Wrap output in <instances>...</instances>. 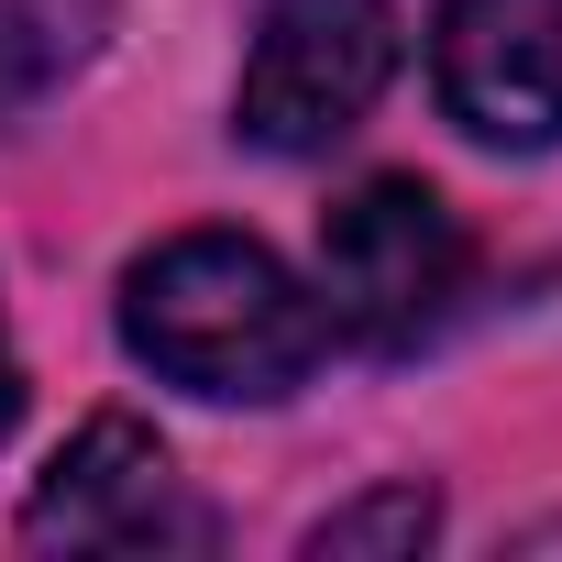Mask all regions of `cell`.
<instances>
[{"label":"cell","mask_w":562,"mask_h":562,"mask_svg":"<svg viewBox=\"0 0 562 562\" xmlns=\"http://www.w3.org/2000/svg\"><path fill=\"white\" fill-rule=\"evenodd\" d=\"M430 89L474 144L551 155L562 144V0H441Z\"/></svg>","instance_id":"5"},{"label":"cell","mask_w":562,"mask_h":562,"mask_svg":"<svg viewBox=\"0 0 562 562\" xmlns=\"http://www.w3.org/2000/svg\"><path fill=\"white\" fill-rule=\"evenodd\" d=\"M111 34V0H0V122L45 111Z\"/></svg>","instance_id":"6"},{"label":"cell","mask_w":562,"mask_h":562,"mask_svg":"<svg viewBox=\"0 0 562 562\" xmlns=\"http://www.w3.org/2000/svg\"><path fill=\"white\" fill-rule=\"evenodd\" d=\"M441 540V496L419 485V474H397V485H364L353 507H331L321 529H310V562H408V551H430Z\"/></svg>","instance_id":"7"},{"label":"cell","mask_w":562,"mask_h":562,"mask_svg":"<svg viewBox=\"0 0 562 562\" xmlns=\"http://www.w3.org/2000/svg\"><path fill=\"white\" fill-rule=\"evenodd\" d=\"M23 540L34 551H210L221 518L188 496V474L166 463V441L122 408H100L34 485L23 507Z\"/></svg>","instance_id":"4"},{"label":"cell","mask_w":562,"mask_h":562,"mask_svg":"<svg viewBox=\"0 0 562 562\" xmlns=\"http://www.w3.org/2000/svg\"><path fill=\"white\" fill-rule=\"evenodd\" d=\"M474 299V232L430 177H364L321 210V321L353 353H419Z\"/></svg>","instance_id":"2"},{"label":"cell","mask_w":562,"mask_h":562,"mask_svg":"<svg viewBox=\"0 0 562 562\" xmlns=\"http://www.w3.org/2000/svg\"><path fill=\"white\" fill-rule=\"evenodd\" d=\"M122 342L144 375L188 397L276 408L321 375L331 321H321V288H299L254 232H166L155 254L122 265Z\"/></svg>","instance_id":"1"},{"label":"cell","mask_w":562,"mask_h":562,"mask_svg":"<svg viewBox=\"0 0 562 562\" xmlns=\"http://www.w3.org/2000/svg\"><path fill=\"white\" fill-rule=\"evenodd\" d=\"M397 56H408L397 0H265L232 89V133L254 155H331L386 100Z\"/></svg>","instance_id":"3"},{"label":"cell","mask_w":562,"mask_h":562,"mask_svg":"<svg viewBox=\"0 0 562 562\" xmlns=\"http://www.w3.org/2000/svg\"><path fill=\"white\" fill-rule=\"evenodd\" d=\"M12 419H23V364H12V331H0V441H12Z\"/></svg>","instance_id":"8"}]
</instances>
